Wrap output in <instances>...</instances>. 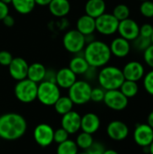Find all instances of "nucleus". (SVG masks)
<instances>
[{"label": "nucleus", "mask_w": 153, "mask_h": 154, "mask_svg": "<svg viewBox=\"0 0 153 154\" xmlns=\"http://www.w3.org/2000/svg\"><path fill=\"white\" fill-rule=\"evenodd\" d=\"M133 139L141 147H148L153 141V129L148 124H138L133 132Z\"/></svg>", "instance_id": "12"}, {"label": "nucleus", "mask_w": 153, "mask_h": 154, "mask_svg": "<svg viewBox=\"0 0 153 154\" xmlns=\"http://www.w3.org/2000/svg\"><path fill=\"white\" fill-rule=\"evenodd\" d=\"M78 152V147L72 140H66L65 142L58 144L57 154H77Z\"/></svg>", "instance_id": "28"}, {"label": "nucleus", "mask_w": 153, "mask_h": 154, "mask_svg": "<svg viewBox=\"0 0 153 154\" xmlns=\"http://www.w3.org/2000/svg\"><path fill=\"white\" fill-rule=\"evenodd\" d=\"M106 8V5L105 0H87V2L85 5L86 14L95 19L105 14Z\"/></svg>", "instance_id": "22"}, {"label": "nucleus", "mask_w": 153, "mask_h": 154, "mask_svg": "<svg viewBox=\"0 0 153 154\" xmlns=\"http://www.w3.org/2000/svg\"><path fill=\"white\" fill-rule=\"evenodd\" d=\"M105 151H106V148L104 144H102L99 142H95V141L90 145V147L86 150L87 154H104Z\"/></svg>", "instance_id": "36"}, {"label": "nucleus", "mask_w": 153, "mask_h": 154, "mask_svg": "<svg viewBox=\"0 0 153 154\" xmlns=\"http://www.w3.org/2000/svg\"><path fill=\"white\" fill-rule=\"evenodd\" d=\"M119 21L112 14L105 13L96 18V31L100 34L109 36L117 32Z\"/></svg>", "instance_id": "8"}, {"label": "nucleus", "mask_w": 153, "mask_h": 154, "mask_svg": "<svg viewBox=\"0 0 153 154\" xmlns=\"http://www.w3.org/2000/svg\"><path fill=\"white\" fill-rule=\"evenodd\" d=\"M76 30L82 33L84 36L94 34L96 32V19L86 14L81 15L77 21Z\"/></svg>", "instance_id": "20"}, {"label": "nucleus", "mask_w": 153, "mask_h": 154, "mask_svg": "<svg viewBox=\"0 0 153 154\" xmlns=\"http://www.w3.org/2000/svg\"><path fill=\"white\" fill-rule=\"evenodd\" d=\"M147 124L153 129V110L149 114L147 117Z\"/></svg>", "instance_id": "45"}, {"label": "nucleus", "mask_w": 153, "mask_h": 154, "mask_svg": "<svg viewBox=\"0 0 153 154\" xmlns=\"http://www.w3.org/2000/svg\"><path fill=\"white\" fill-rule=\"evenodd\" d=\"M35 4L40 6H48L49 4L51 2V0H34Z\"/></svg>", "instance_id": "44"}, {"label": "nucleus", "mask_w": 153, "mask_h": 154, "mask_svg": "<svg viewBox=\"0 0 153 154\" xmlns=\"http://www.w3.org/2000/svg\"><path fill=\"white\" fill-rule=\"evenodd\" d=\"M112 14L119 22L123 21L124 19L129 18V16H130V8L128 7V5H126L124 4H119V5L115 6Z\"/></svg>", "instance_id": "30"}, {"label": "nucleus", "mask_w": 153, "mask_h": 154, "mask_svg": "<svg viewBox=\"0 0 153 154\" xmlns=\"http://www.w3.org/2000/svg\"><path fill=\"white\" fill-rule=\"evenodd\" d=\"M96 68H94V67H89L88 68V69L86 71V73L83 75L85 78H86V79H87V80H92V79H94L96 77L97 78V73L98 72H96Z\"/></svg>", "instance_id": "40"}, {"label": "nucleus", "mask_w": 153, "mask_h": 154, "mask_svg": "<svg viewBox=\"0 0 153 154\" xmlns=\"http://www.w3.org/2000/svg\"><path fill=\"white\" fill-rule=\"evenodd\" d=\"M124 79L138 82L143 79L145 75V69L143 65L137 60H132L127 62L122 69Z\"/></svg>", "instance_id": "14"}, {"label": "nucleus", "mask_w": 153, "mask_h": 154, "mask_svg": "<svg viewBox=\"0 0 153 154\" xmlns=\"http://www.w3.org/2000/svg\"><path fill=\"white\" fill-rule=\"evenodd\" d=\"M11 5L14 10L21 14H30L36 5L34 0H12Z\"/></svg>", "instance_id": "26"}, {"label": "nucleus", "mask_w": 153, "mask_h": 154, "mask_svg": "<svg viewBox=\"0 0 153 154\" xmlns=\"http://www.w3.org/2000/svg\"><path fill=\"white\" fill-rule=\"evenodd\" d=\"M149 153L153 154V141L152 143L149 145Z\"/></svg>", "instance_id": "47"}, {"label": "nucleus", "mask_w": 153, "mask_h": 154, "mask_svg": "<svg viewBox=\"0 0 153 154\" xmlns=\"http://www.w3.org/2000/svg\"><path fill=\"white\" fill-rule=\"evenodd\" d=\"M0 1L5 3V4H6V5H10L12 3V0H0Z\"/></svg>", "instance_id": "48"}, {"label": "nucleus", "mask_w": 153, "mask_h": 154, "mask_svg": "<svg viewBox=\"0 0 153 154\" xmlns=\"http://www.w3.org/2000/svg\"><path fill=\"white\" fill-rule=\"evenodd\" d=\"M117 32L125 40L133 42L140 35V26L135 20L129 17L119 22Z\"/></svg>", "instance_id": "11"}, {"label": "nucleus", "mask_w": 153, "mask_h": 154, "mask_svg": "<svg viewBox=\"0 0 153 154\" xmlns=\"http://www.w3.org/2000/svg\"><path fill=\"white\" fill-rule=\"evenodd\" d=\"M101 125L100 118L97 115L94 113H87L81 116V125L80 129L82 132L93 134L98 131Z\"/></svg>", "instance_id": "19"}, {"label": "nucleus", "mask_w": 153, "mask_h": 154, "mask_svg": "<svg viewBox=\"0 0 153 154\" xmlns=\"http://www.w3.org/2000/svg\"><path fill=\"white\" fill-rule=\"evenodd\" d=\"M48 7L53 16L62 18L69 14L71 5L69 0H51Z\"/></svg>", "instance_id": "21"}, {"label": "nucleus", "mask_w": 153, "mask_h": 154, "mask_svg": "<svg viewBox=\"0 0 153 154\" xmlns=\"http://www.w3.org/2000/svg\"><path fill=\"white\" fill-rule=\"evenodd\" d=\"M133 42V47L135 48V50L138 51H142V52L151 44L150 38L142 37L141 35H139Z\"/></svg>", "instance_id": "31"}, {"label": "nucleus", "mask_w": 153, "mask_h": 154, "mask_svg": "<svg viewBox=\"0 0 153 154\" xmlns=\"http://www.w3.org/2000/svg\"><path fill=\"white\" fill-rule=\"evenodd\" d=\"M2 22H3L4 24H5V26H7V27H12V26L14 24V23H15L14 18L12 15H10V14H7V15L2 20Z\"/></svg>", "instance_id": "43"}, {"label": "nucleus", "mask_w": 153, "mask_h": 154, "mask_svg": "<svg viewBox=\"0 0 153 154\" xmlns=\"http://www.w3.org/2000/svg\"><path fill=\"white\" fill-rule=\"evenodd\" d=\"M140 12L146 18H153V1H142L140 5Z\"/></svg>", "instance_id": "32"}, {"label": "nucleus", "mask_w": 153, "mask_h": 154, "mask_svg": "<svg viewBox=\"0 0 153 154\" xmlns=\"http://www.w3.org/2000/svg\"><path fill=\"white\" fill-rule=\"evenodd\" d=\"M109 48H110L112 55H114L115 57L125 58L126 56L129 55L132 46L129 41L119 36V37L115 38L111 42Z\"/></svg>", "instance_id": "17"}, {"label": "nucleus", "mask_w": 153, "mask_h": 154, "mask_svg": "<svg viewBox=\"0 0 153 154\" xmlns=\"http://www.w3.org/2000/svg\"><path fill=\"white\" fill-rule=\"evenodd\" d=\"M60 97V88L56 83L43 80L38 84L37 99L46 106H51Z\"/></svg>", "instance_id": "4"}, {"label": "nucleus", "mask_w": 153, "mask_h": 154, "mask_svg": "<svg viewBox=\"0 0 153 154\" xmlns=\"http://www.w3.org/2000/svg\"><path fill=\"white\" fill-rule=\"evenodd\" d=\"M97 80L102 88L106 90L119 89L124 77L121 69L115 66H104L97 73Z\"/></svg>", "instance_id": "3"}, {"label": "nucleus", "mask_w": 153, "mask_h": 154, "mask_svg": "<svg viewBox=\"0 0 153 154\" xmlns=\"http://www.w3.org/2000/svg\"><path fill=\"white\" fill-rule=\"evenodd\" d=\"M56 72L57 71H55L53 69H47L46 70V74H45L44 80L56 83Z\"/></svg>", "instance_id": "41"}, {"label": "nucleus", "mask_w": 153, "mask_h": 154, "mask_svg": "<svg viewBox=\"0 0 153 154\" xmlns=\"http://www.w3.org/2000/svg\"><path fill=\"white\" fill-rule=\"evenodd\" d=\"M80 54V53H79ZM79 54H76L75 57H73L69 64V68L78 76V75H84L86 73V71L88 69V68L90 67L87 63V61L86 60V59L82 55Z\"/></svg>", "instance_id": "24"}, {"label": "nucleus", "mask_w": 153, "mask_h": 154, "mask_svg": "<svg viewBox=\"0 0 153 154\" xmlns=\"http://www.w3.org/2000/svg\"><path fill=\"white\" fill-rule=\"evenodd\" d=\"M27 130L25 118L17 113H6L0 116V138L14 141L24 135Z\"/></svg>", "instance_id": "1"}, {"label": "nucleus", "mask_w": 153, "mask_h": 154, "mask_svg": "<svg viewBox=\"0 0 153 154\" xmlns=\"http://www.w3.org/2000/svg\"><path fill=\"white\" fill-rule=\"evenodd\" d=\"M77 80V75L69 67L62 68L56 72V84L60 88L69 89Z\"/></svg>", "instance_id": "18"}, {"label": "nucleus", "mask_w": 153, "mask_h": 154, "mask_svg": "<svg viewBox=\"0 0 153 154\" xmlns=\"http://www.w3.org/2000/svg\"><path fill=\"white\" fill-rule=\"evenodd\" d=\"M46 70H47V69L45 68V66L43 64H41L40 62L32 63L28 67L27 79L39 84L44 80Z\"/></svg>", "instance_id": "23"}, {"label": "nucleus", "mask_w": 153, "mask_h": 154, "mask_svg": "<svg viewBox=\"0 0 153 154\" xmlns=\"http://www.w3.org/2000/svg\"><path fill=\"white\" fill-rule=\"evenodd\" d=\"M62 44L67 51L73 54H79L83 52L87 43L85 36L76 29H73L68 31L64 34L62 38Z\"/></svg>", "instance_id": "7"}, {"label": "nucleus", "mask_w": 153, "mask_h": 154, "mask_svg": "<svg viewBox=\"0 0 153 154\" xmlns=\"http://www.w3.org/2000/svg\"><path fill=\"white\" fill-rule=\"evenodd\" d=\"M77 154H87V152L86 151H84V152H78Z\"/></svg>", "instance_id": "50"}, {"label": "nucleus", "mask_w": 153, "mask_h": 154, "mask_svg": "<svg viewBox=\"0 0 153 154\" xmlns=\"http://www.w3.org/2000/svg\"><path fill=\"white\" fill-rule=\"evenodd\" d=\"M143 87L148 94L153 96V69L146 73L143 77Z\"/></svg>", "instance_id": "34"}, {"label": "nucleus", "mask_w": 153, "mask_h": 154, "mask_svg": "<svg viewBox=\"0 0 153 154\" xmlns=\"http://www.w3.org/2000/svg\"><path fill=\"white\" fill-rule=\"evenodd\" d=\"M143 59L145 63L153 69V44H151L143 51Z\"/></svg>", "instance_id": "38"}, {"label": "nucleus", "mask_w": 153, "mask_h": 154, "mask_svg": "<svg viewBox=\"0 0 153 154\" xmlns=\"http://www.w3.org/2000/svg\"><path fill=\"white\" fill-rule=\"evenodd\" d=\"M119 90L129 99L132 97H134L139 91V87L137 82L135 81H132V80H126L124 79V81L123 82V84L121 85Z\"/></svg>", "instance_id": "27"}, {"label": "nucleus", "mask_w": 153, "mask_h": 154, "mask_svg": "<svg viewBox=\"0 0 153 154\" xmlns=\"http://www.w3.org/2000/svg\"><path fill=\"white\" fill-rule=\"evenodd\" d=\"M153 31V26L151 23H144L140 26V35L142 37L150 38Z\"/></svg>", "instance_id": "39"}, {"label": "nucleus", "mask_w": 153, "mask_h": 154, "mask_svg": "<svg viewBox=\"0 0 153 154\" xmlns=\"http://www.w3.org/2000/svg\"><path fill=\"white\" fill-rule=\"evenodd\" d=\"M141 2H142V1H146V0H140Z\"/></svg>", "instance_id": "51"}, {"label": "nucleus", "mask_w": 153, "mask_h": 154, "mask_svg": "<svg viewBox=\"0 0 153 154\" xmlns=\"http://www.w3.org/2000/svg\"><path fill=\"white\" fill-rule=\"evenodd\" d=\"M37 89L38 84L26 78L16 82L14 92L15 97L20 102L29 104L37 99Z\"/></svg>", "instance_id": "5"}, {"label": "nucleus", "mask_w": 153, "mask_h": 154, "mask_svg": "<svg viewBox=\"0 0 153 154\" xmlns=\"http://www.w3.org/2000/svg\"><path fill=\"white\" fill-rule=\"evenodd\" d=\"M82 53L88 65L96 69L107 65L112 57L109 45L98 40L86 44Z\"/></svg>", "instance_id": "2"}, {"label": "nucleus", "mask_w": 153, "mask_h": 154, "mask_svg": "<svg viewBox=\"0 0 153 154\" xmlns=\"http://www.w3.org/2000/svg\"><path fill=\"white\" fill-rule=\"evenodd\" d=\"M75 143H76L77 146L78 147V149L86 151L94 143V139H93L92 134L85 133V132H81L78 134Z\"/></svg>", "instance_id": "29"}, {"label": "nucleus", "mask_w": 153, "mask_h": 154, "mask_svg": "<svg viewBox=\"0 0 153 154\" xmlns=\"http://www.w3.org/2000/svg\"><path fill=\"white\" fill-rule=\"evenodd\" d=\"M7 14H9L8 5L0 1V21H2Z\"/></svg>", "instance_id": "42"}, {"label": "nucleus", "mask_w": 153, "mask_h": 154, "mask_svg": "<svg viewBox=\"0 0 153 154\" xmlns=\"http://www.w3.org/2000/svg\"><path fill=\"white\" fill-rule=\"evenodd\" d=\"M81 125V116L72 110L62 116L61 118V127L68 132L69 134H77L80 130Z\"/></svg>", "instance_id": "16"}, {"label": "nucleus", "mask_w": 153, "mask_h": 154, "mask_svg": "<svg viewBox=\"0 0 153 154\" xmlns=\"http://www.w3.org/2000/svg\"><path fill=\"white\" fill-rule=\"evenodd\" d=\"M29 64L27 61L21 57H15L12 60L8 66V71L13 79L20 81L27 78Z\"/></svg>", "instance_id": "13"}, {"label": "nucleus", "mask_w": 153, "mask_h": 154, "mask_svg": "<svg viewBox=\"0 0 153 154\" xmlns=\"http://www.w3.org/2000/svg\"><path fill=\"white\" fill-rule=\"evenodd\" d=\"M14 57L7 51H0V65L3 67H8Z\"/></svg>", "instance_id": "37"}, {"label": "nucleus", "mask_w": 153, "mask_h": 154, "mask_svg": "<svg viewBox=\"0 0 153 154\" xmlns=\"http://www.w3.org/2000/svg\"><path fill=\"white\" fill-rule=\"evenodd\" d=\"M103 102L112 110L122 111L127 107L129 99L119 89H114L106 91Z\"/></svg>", "instance_id": "9"}, {"label": "nucleus", "mask_w": 153, "mask_h": 154, "mask_svg": "<svg viewBox=\"0 0 153 154\" xmlns=\"http://www.w3.org/2000/svg\"><path fill=\"white\" fill-rule=\"evenodd\" d=\"M92 87L87 80H77L69 88V97L74 105L82 106L90 101Z\"/></svg>", "instance_id": "6"}, {"label": "nucleus", "mask_w": 153, "mask_h": 154, "mask_svg": "<svg viewBox=\"0 0 153 154\" xmlns=\"http://www.w3.org/2000/svg\"><path fill=\"white\" fill-rule=\"evenodd\" d=\"M53 128L48 124H40L33 130L35 143L41 147H48L53 143Z\"/></svg>", "instance_id": "10"}, {"label": "nucleus", "mask_w": 153, "mask_h": 154, "mask_svg": "<svg viewBox=\"0 0 153 154\" xmlns=\"http://www.w3.org/2000/svg\"><path fill=\"white\" fill-rule=\"evenodd\" d=\"M53 106H54V109L57 114L63 116V115L73 110L74 104L69 97H65V96L61 97L60 96V98L55 102Z\"/></svg>", "instance_id": "25"}, {"label": "nucleus", "mask_w": 153, "mask_h": 154, "mask_svg": "<svg viewBox=\"0 0 153 154\" xmlns=\"http://www.w3.org/2000/svg\"><path fill=\"white\" fill-rule=\"evenodd\" d=\"M69 134L66 130H64L62 127L57 129L54 131V134H53V142L60 144L63 142H65L66 140L69 139Z\"/></svg>", "instance_id": "35"}, {"label": "nucleus", "mask_w": 153, "mask_h": 154, "mask_svg": "<svg viewBox=\"0 0 153 154\" xmlns=\"http://www.w3.org/2000/svg\"><path fill=\"white\" fill-rule=\"evenodd\" d=\"M105 94H106V90L102 88L101 87H97L94 88H92L91 95H90V101H93L96 103L102 102L104 100Z\"/></svg>", "instance_id": "33"}, {"label": "nucleus", "mask_w": 153, "mask_h": 154, "mask_svg": "<svg viewBox=\"0 0 153 154\" xmlns=\"http://www.w3.org/2000/svg\"><path fill=\"white\" fill-rule=\"evenodd\" d=\"M150 39H151V44H153V31H152V33H151V37H150Z\"/></svg>", "instance_id": "49"}, {"label": "nucleus", "mask_w": 153, "mask_h": 154, "mask_svg": "<svg viewBox=\"0 0 153 154\" xmlns=\"http://www.w3.org/2000/svg\"><path fill=\"white\" fill-rule=\"evenodd\" d=\"M104 154H119L116 151H115V150H111V149H109V150H106L105 151V152Z\"/></svg>", "instance_id": "46"}, {"label": "nucleus", "mask_w": 153, "mask_h": 154, "mask_svg": "<svg viewBox=\"0 0 153 154\" xmlns=\"http://www.w3.org/2000/svg\"><path fill=\"white\" fill-rule=\"evenodd\" d=\"M106 133L112 140L120 142L124 141L129 135V128L125 123L119 120H115L108 124Z\"/></svg>", "instance_id": "15"}]
</instances>
